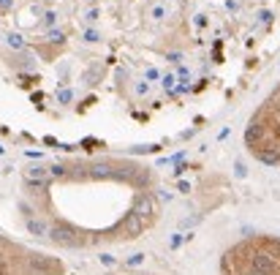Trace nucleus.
Wrapping results in <instances>:
<instances>
[{
  "label": "nucleus",
  "instance_id": "f257e3e1",
  "mask_svg": "<svg viewBox=\"0 0 280 275\" xmlns=\"http://www.w3.org/2000/svg\"><path fill=\"white\" fill-rule=\"evenodd\" d=\"M49 237L55 240V243H60V245H82L84 243L82 232H79L76 226H71L68 221H60V224L52 226V229H49Z\"/></svg>",
  "mask_w": 280,
  "mask_h": 275
},
{
  "label": "nucleus",
  "instance_id": "f03ea898",
  "mask_svg": "<svg viewBox=\"0 0 280 275\" xmlns=\"http://www.w3.org/2000/svg\"><path fill=\"white\" fill-rule=\"evenodd\" d=\"M117 232H120V237H125V240H136L139 234L144 232V218H142V216H136V213L131 210L128 216L120 221Z\"/></svg>",
  "mask_w": 280,
  "mask_h": 275
},
{
  "label": "nucleus",
  "instance_id": "7ed1b4c3",
  "mask_svg": "<svg viewBox=\"0 0 280 275\" xmlns=\"http://www.w3.org/2000/svg\"><path fill=\"white\" fill-rule=\"evenodd\" d=\"M49 174H52V169H46V166H30V169H25V183L30 188H46Z\"/></svg>",
  "mask_w": 280,
  "mask_h": 275
},
{
  "label": "nucleus",
  "instance_id": "20e7f679",
  "mask_svg": "<svg viewBox=\"0 0 280 275\" xmlns=\"http://www.w3.org/2000/svg\"><path fill=\"white\" fill-rule=\"evenodd\" d=\"M28 264H30V270H36V272H63V264H57V261L46 259V256H30Z\"/></svg>",
  "mask_w": 280,
  "mask_h": 275
},
{
  "label": "nucleus",
  "instance_id": "39448f33",
  "mask_svg": "<svg viewBox=\"0 0 280 275\" xmlns=\"http://www.w3.org/2000/svg\"><path fill=\"white\" fill-rule=\"evenodd\" d=\"M133 213L142 216L144 221H152V216H155V202H152L150 196H139L136 204H133Z\"/></svg>",
  "mask_w": 280,
  "mask_h": 275
},
{
  "label": "nucleus",
  "instance_id": "423d86ee",
  "mask_svg": "<svg viewBox=\"0 0 280 275\" xmlns=\"http://www.w3.org/2000/svg\"><path fill=\"white\" fill-rule=\"evenodd\" d=\"M25 224H28V232H30V234H36V237H41V234H49V226H46L44 221H36L33 216L25 221Z\"/></svg>",
  "mask_w": 280,
  "mask_h": 275
},
{
  "label": "nucleus",
  "instance_id": "0eeeda50",
  "mask_svg": "<svg viewBox=\"0 0 280 275\" xmlns=\"http://www.w3.org/2000/svg\"><path fill=\"white\" fill-rule=\"evenodd\" d=\"M150 17L155 19V22H161V19L166 17V6H152V9H150Z\"/></svg>",
  "mask_w": 280,
  "mask_h": 275
},
{
  "label": "nucleus",
  "instance_id": "6e6552de",
  "mask_svg": "<svg viewBox=\"0 0 280 275\" xmlns=\"http://www.w3.org/2000/svg\"><path fill=\"white\" fill-rule=\"evenodd\" d=\"M71 98H74V90H68V87L57 93V101H60V104H71Z\"/></svg>",
  "mask_w": 280,
  "mask_h": 275
},
{
  "label": "nucleus",
  "instance_id": "1a4fd4ad",
  "mask_svg": "<svg viewBox=\"0 0 280 275\" xmlns=\"http://www.w3.org/2000/svg\"><path fill=\"white\" fill-rule=\"evenodd\" d=\"M9 46H14V49H22V46H25L22 36H19V33H11V36H9Z\"/></svg>",
  "mask_w": 280,
  "mask_h": 275
},
{
  "label": "nucleus",
  "instance_id": "9d476101",
  "mask_svg": "<svg viewBox=\"0 0 280 275\" xmlns=\"http://www.w3.org/2000/svg\"><path fill=\"white\" fill-rule=\"evenodd\" d=\"M142 261H144V253H133V256L125 259V264H128V267H139Z\"/></svg>",
  "mask_w": 280,
  "mask_h": 275
},
{
  "label": "nucleus",
  "instance_id": "9b49d317",
  "mask_svg": "<svg viewBox=\"0 0 280 275\" xmlns=\"http://www.w3.org/2000/svg\"><path fill=\"white\" fill-rule=\"evenodd\" d=\"M98 14H101V11H98L96 6H92V9H87L82 17H84V22H96V19H98Z\"/></svg>",
  "mask_w": 280,
  "mask_h": 275
},
{
  "label": "nucleus",
  "instance_id": "f8f14e48",
  "mask_svg": "<svg viewBox=\"0 0 280 275\" xmlns=\"http://www.w3.org/2000/svg\"><path fill=\"white\" fill-rule=\"evenodd\" d=\"M174 82H177V79H174V77H171V74H166V77L161 79V85H163V90H171V87H174Z\"/></svg>",
  "mask_w": 280,
  "mask_h": 275
},
{
  "label": "nucleus",
  "instance_id": "ddd939ff",
  "mask_svg": "<svg viewBox=\"0 0 280 275\" xmlns=\"http://www.w3.org/2000/svg\"><path fill=\"white\" fill-rule=\"evenodd\" d=\"M82 38H84V41H90V44H92V41H98L101 36H98L96 30H84V33H82Z\"/></svg>",
  "mask_w": 280,
  "mask_h": 275
},
{
  "label": "nucleus",
  "instance_id": "4468645a",
  "mask_svg": "<svg viewBox=\"0 0 280 275\" xmlns=\"http://www.w3.org/2000/svg\"><path fill=\"white\" fill-rule=\"evenodd\" d=\"M55 19H57V14H55V11H46V14H44V25H46V28H49V25H55Z\"/></svg>",
  "mask_w": 280,
  "mask_h": 275
},
{
  "label": "nucleus",
  "instance_id": "2eb2a0df",
  "mask_svg": "<svg viewBox=\"0 0 280 275\" xmlns=\"http://www.w3.org/2000/svg\"><path fill=\"white\" fill-rule=\"evenodd\" d=\"M63 38H65V36H63L60 30H49V41H55V44L60 41V44H63Z\"/></svg>",
  "mask_w": 280,
  "mask_h": 275
},
{
  "label": "nucleus",
  "instance_id": "dca6fc26",
  "mask_svg": "<svg viewBox=\"0 0 280 275\" xmlns=\"http://www.w3.org/2000/svg\"><path fill=\"white\" fill-rule=\"evenodd\" d=\"M147 90H150V85H144V82H139L136 87H133V93H136V96H144Z\"/></svg>",
  "mask_w": 280,
  "mask_h": 275
},
{
  "label": "nucleus",
  "instance_id": "f3484780",
  "mask_svg": "<svg viewBox=\"0 0 280 275\" xmlns=\"http://www.w3.org/2000/svg\"><path fill=\"white\" fill-rule=\"evenodd\" d=\"M147 79H150V82H155V79H161V74H158V68H147Z\"/></svg>",
  "mask_w": 280,
  "mask_h": 275
},
{
  "label": "nucleus",
  "instance_id": "a211bd4d",
  "mask_svg": "<svg viewBox=\"0 0 280 275\" xmlns=\"http://www.w3.org/2000/svg\"><path fill=\"white\" fill-rule=\"evenodd\" d=\"M52 177H65V169L63 166H52Z\"/></svg>",
  "mask_w": 280,
  "mask_h": 275
},
{
  "label": "nucleus",
  "instance_id": "6ab92c4d",
  "mask_svg": "<svg viewBox=\"0 0 280 275\" xmlns=\"http://www.w3.org/2000/svg\"><path fill=\"white\" fill-rule=\"evenodd\" d=\"M179 240H182V237H179V234H174V237H171V243H169V245H171V248H177V245H179Z\"/></svg>",
  "mask_w": 280,
  "mask_h": 275
},
{
  "label": "nucleus",
  "instance_id": "aec40b11",
  "mask_svg": "<svg viewBox=\"0 0 280 275\" xmlns=\"http://www.w3.org/2000/svg\"><path fill=\"white\" fill-rule=\"evenodd\" d=\"M11 6V0H0V9H9Z\"/></svg>",
  "mask_w": 280,
  "mask_h": 275
}]
</instances>
